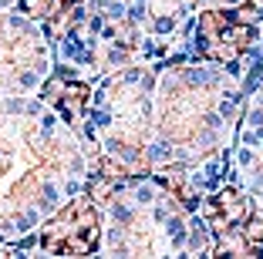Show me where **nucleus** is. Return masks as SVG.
Here are the masks:
<instances>
[{"instance_id":"4","label":"nucleus","mask_w":263,"mask_h":259,"mask_svg":"<svg viewBox=\"0 0 263 259\" xmlns=\"http://www.w3.org/2000/svg\"><path fill=\"white\" fill-rule=\"evenodd\" d=\"M135 198H139V206H148V202H152V189H139Z\"/></svg>"},{"instance_id":"3","label":"nucleus","mask_w":263,"mask_h":259,"mask_svg":"<svg viewBox=\"0 0 263 259\" xmlns=\"http://www.w3.org/2000/svg\"><path fill=\"white\" fill-rule=\"evenodd\" d=\"M155 31H159V34H169V31H176V17H172V14H165V17H155Z\"/></svg>"},{"instance_id":"2","label":"nucleus","mask_w":263,"mask_h":259,"mask_svg":"<svg viewBox=\"0 0 263 259\" xmlns=\"http://www.w3.org/2000/svg\"><path fill=\"white\" fill-rule=\"evenodd\" d=\"M64 88H68V81H64L61 74H54L51 77V81L44 84V94H41V98L47 101V105H54V101H61V94H64Z\"/></svg>"},{"instance_id":"5","label":"nucleus","mask_w":263,"mask_h":259,"mask_svg":"<svg viewBox=\"0 0 263 259\" xmlns=\"http://www.w3.org/2000/svg\"><path fill=\"white\" fill-rule=\"evenodd\" d=\"M240 165H253V152H250V145L240 148Z\"/></svg>"},{"instance_id":"1","label":"nucleus","mask_w":263,"mask_h":259,"mask_svg":"<svg viewBox=\"0 0 263 259\" xmlns=\"http://www.w3.org/2000/svg\"><path fill=\"white\" fill-rule=\"evenodd\" d=\"M243 236H247V243H260L263 246V212H250V219L243 222Z\"/></svg>"}]
</instances>
